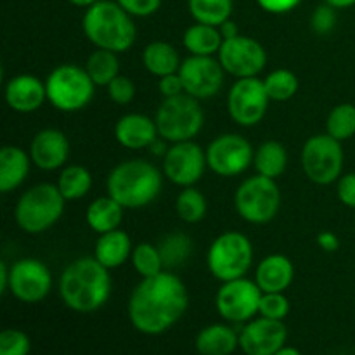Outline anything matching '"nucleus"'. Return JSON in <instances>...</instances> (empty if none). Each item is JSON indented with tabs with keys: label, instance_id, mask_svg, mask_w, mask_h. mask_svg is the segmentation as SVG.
Listing matches in <instances>:
<instances>
[{
	"label": "nucleus",
	"instance_id": "f257e3e1",
	"mask_svg": "<svg viewBox=\"0 0 355 355\" xmlns=\"http://www.w3.org/2000/svg\"><path fill=\"white\" fill-rule=\"evenodd\" d=\"M189 307L186 284L170 270L144 277L128 300V319L142 335L156 336L168 331Z\"/></svg>",
	"mask_w": 355,
	"mask_h": 355
},
{
	"label": "nucleus",
	"instance_id": "f03ea898",
	"mask_svg": "<svg viewBox=\"0 0 355 355\" xmlns=\"http://www.w3.org/2000/svg\"><path fill=\"white\" fill-rule=\"evenodd\" d=\"M59 295L66 307L80 314L99 311L110 300V269H106L96 257L75 260L62 270Z\"/></svg>",
	"mask_w": 355,
	"mask_h": 355
},
{
	"label": "nucleus",
	"instance_id": "7ed1b4c3",
	"mask_svg": "<svg viewBox=\"0 0 355 355\" xmlns=\"http://www.w3.org/2000/svg\"><path fill=\"white\" fill-rule=\"evenodd\" d=\"M163 187V175L146 159H127L114 166L107 175L106 189L125 210L148 207L158 198Z\"/></svg>",
	"mask_w": 355,
	"mask_h": 355
},
{
	"label": "nucleus",
	"instance_id": "20e7f679",
	"mask_svg": "<svg viewBox=\"0 0 355 355\" xmlns=\"http://www.w3.org/2000/svg\"><path fill=\"white\" fill-rule=\"evenodd\" d=\"M132 17L118 2L99 0L85 10L83 33L97 49L125 52L137 38V28Z\"/></svg>",
	"mask_w": 355,
	"mask_h": 355
},
{
	"label": "nucleus",
	"instance_id": "39448f33",
	"mask_svg": "<svg viewBox=\"0 0 355 355\" xmlns=\"http://www.w3.org/2000/svg\"><path fill=\"white\" fill-rule=\"evenodd\" d=\"M64 203L66 200L58 184H38L23 193V196L17 200L14 217L24 232L40 234L61 218Z\"/></svg>",
	"mask_w": 355,
	"mask_h": 355
},
{
	"label": "nucleus",
	"instance_id": "423d86ee",
	"mask_svg": "<svg viewBox=\"0 0 355 355\" xmlns=\"http://www.w3.org/2000/svg\"><path fill=\"white\" fill-rule=\"evenodd\" d=\"M156 127L159 137L166 142L193 141L205 123V113L200 106V99L180 94V96L163 99L156 111Z\"/></svg>",
	"mask_w": 355,
	"mask_h": 355
},
{
	"label": "nucleus",
	"instance_id": "0eeeda50",
	"mask_svg": "<svg viewBox=\"0 0 355 355\" xmlns=\"http://www.w3.org/2000/svg\"><path fill=\"white\" fill-rule=\"evenodd\" d=\"M47 101L59 111L75 113L92 101L96 83L85 68L76 64H61L52 69L45 80Z\"/></svg>",
	"mask_w": 355,
	"mask_h": 355
},
{
	"label": "nucleus",
	"instance_id": "6e6552de",
	"mask_svg": "<svg viewBox=\"0 0 355 355\" xmlns=\"http://www.w3.org/2000/svg\"><path fill=\"white\" fill-rule=\"evenodd\" d=\"M207 263L215 279L222 283L245 277L253 263L252 241L241 232H222L208 248Z\"/></svg>",
	"mask_w": 355,
	"mask_h": 355
},
{
	"label": "nucleus",
	"instance_id": "1a4fd4ad",
	"mask_svg": "<svg viewBox=\"0 0 355 355\" xmlns=\"http://www.w3.org/2000/svg\"><path fill=\"white\" fill-rule=\"evenodd\" d=\"M234 205L239 217L255 225L269 224L281 208V191L276 179L260 173L248 177L234 194Z\"/></svg>",
	"mask_w": 355,
	"mask_h": 355
},
{
	"label": "nucleus",
	"instance_id": "9d476101",
	"mask_svg": "<svg viewBox=\"0 0 355 355\" xmlns=\"http://www.w3.org/2000/svg\"><path fill=\"white\" fill-rule=\"evenodd\" d=\"M300 162L309 180L319 186H329L342 177L345 162L342 142L329 134L312 135L302 148Z\"/></svg>",
	"mask_w": 355,
	"mask_h": 355
},
{
	"label": "nucleus",
	"instance_id": "9b49d317",
	"mask_svg": "<svg viewBox=\"0 0 355 355\" xmlns=\"http://www.w3.org/2000/svg\"><path fill=\"white\" fill-rule=\"evenodd\" d=\"M262 290L255 281L246 277L225 281L217 291L215 307L222 319L234 324H245L259 314Z\"/></svg>",
	"mask_w": 355,
	"mask_h": 355
},
{
	"label": "nucleus",
	"instance_id": "f8f14e48",
	"mask_svg": "<svg viewBox=\"0 0 355 355\" xmlns=\"http://www.w3.org/2000/svg\"><path fill=\"white\" fill-rule=\"evenodd\" d=\"M269 103L263 80L259 76L238 78L227 96L229 116L241 127H255L266 116Z\"/></svg>",
	"mask_w": 355,
	"mask_h": 355
},
{
	"label": "nucleus",
	"instance_id": "ddd939ff",
	"mask_svg": "<svg viewBox=\"0 0 355 355\" xmlns=\"http://www.w3.org/2000/svg\"><path fill=\"white\" fill-rule=\"evenodd\" d=\"M217 59L229 75L236 78H250L259 76V73L266 68L267 52L255 38L238 35L222 42Z\"/></svg>",
	"mask_w": 355,
	"mask_h": 355
},
{
	"label": "nucleus",
	"instance_id": "4468645a",
	"mask_svg": "<svg viewBox=\"0 0 355 355\" xmlns=\"http://www.w3.org/2000/svg\"><path fill=\"white\" fill-rule=\"evenodd\" d=\"M207 166V149L194 141L175 142L163 156V173L179 187H191L200 182Z\"/></svg>",
	"mask_w": 355,
	"mask_h": 355
},
{
	"label": "nucleus",
	"instance_id": "2eb2a0df",
	"mask_svg": "<svg viewBox=\"0 0 355 355\" xmlns=\"http://www.w3.org/2000/svg\"><path fill=\"white\" fill-rule=\"evenodd\" d=\"M250 141L238 134H224L215 137L207 148L208 168L220 177H236L253 163Z\"/></svg>",
	"mask_w": 355,
	"mask_h": 355
},
{
	"label": "nucleus",
	"instance_id": "dca6fc26",
	"mask_svg": "<svg viewBox=\"0 0 355 355\" xmlns=\"http://www.w3.org/2000/svg\"><path fill=\"white\" fill-rule=\"evenodd\" d=\"M52 290V274L37 259H21L9 267V291L23 304H38Z\"/></svg>",
	"mask_w": 355,
	"mask_h": 355
},
{
	"label": "nucleus",
	"instance_id": "f3484780",
	"mask_svg": "<svg viewBox=\"0 0 355 355\" xmlns=\"http://www.w3.org/2000/svg\"><path fill=\"white\" fill-rule=\"evenodd\" d=\"M224 73L220 61L214 55H189L180 64L179 75L184 83V92L196 99H210L220 92L224 85Z\"/></svg>",
	"mask_w": 355,
	"mask_h": 355
},
{
	"label": "nucleus",
	"instance_id": "a211bd4d",
	"mask_svg": "<svg viewBox=\"0 0 355 355\" xmlns=\"http://www.w3.org/2000/svg\"><path fill=\"white\" fill-rule=\"evenodd\" d=\"M288 329L283 321L253 318L239 331V350L245 355H274L286 345Z\"/></svg>",
	"mask_w": 355,
	"mask_h": 355
},
{
	"label": "nucleus",
	"instance_id": "6ab92c4d",
	"mask_svg": "<svg viewBox=\"0 0 355 355\" xmlns=\"http://www.w3.org/2000/svg\"><path fill=\"white\" fill-rule=\"evenodd\" d=\"M30 156L33 165L47 172L64 168L69 158L68 137L58 128H44L31 141Z\"/></svg>",
	"mask_w": 355,
	"mask_h": 355
},
{
	"label": "nucleus",
	"instance_id": "aec40b11",
	"mask_svg": "<svg viewBox=\"0 0 355 355\" xmlns=\"http://www.w3.org/2000/svg\"><path fill=\"white\" fill-rule=\"evenodd\" d=\"M47 101V89L35 75H16L6 85V103L17 113H33Z\"/></svg>",
	"mask_w": 355,
	"mask_h": 355
},
{
	"label": "nucleus",
	"instance_id": "412c9836",
	"mask_svg": "<svg viewBox=\"0 0 355 355\" xmlns=\"http://www.w3.org/2000/svg\"><path fill=\"white\" fill-rule=\"evenodd\" d=\"M118 144L127 149H146L159 137L158 127L153 118L141 113H128L114 125Z\"/></svg>",
	"mask_w": 355,
	"mask_h": 355
},
{
	"label": "nucleus",
	"instance_id": "4be33fe9",
	"mask_svg": "<svg viewBox=\"0 0 355 355\" xmlns=\"http://www.w3.org/2000/svg\"><path fill=\"white\" fill-rule=\"evenodd\" d=\"M295 277V267L286 255L274 253L259 263L255 272V283L262 293H284L291 286Z\"/></svg>",
	"mask_w": 355,
	"mask_h": 355
},
{
	"label": "nucleus",
	"instance_id": "5701e85b",
	"mask_svg": "<svg viewBox=\"0 0 355 355\" xmlns=\"http://www.w3.org/2000/svg\"><path fill=\"white\" fill-rule=\"evenodd\" d=\"M31 156L17 146H6L0 151V191L3 194L19 187L28 177Z\"/></svg>",
	"mask_w": 355,
	"mask_h": 355
},
{
	"label": "nucleus",
	"instance_id": "b1692460",
	"mask_svg": "<svg viewBox=\"0 0 355 355\" xmlns=\"http://www.w3.org/2000/svg\"><path fill=\"white\" fill-rule=\"evenodd\" d=\"M132 250L134 246H132L130 236L121 229H114V231L99 234L96 248H94V257L106 269H116L130 259Z\"/></svg>",
	"mask_w": 355,
	"mask_h": 355
},
{
	"label": "nucleus",
	"instance_id": "393cba45",
	"mask_svg": "<svg viewBox=\"0 0 355 355\" xmlns=\"http://www.w3.org/2000/svg\"><path fill=\"white\" fill-rule=\"evenodd\" d=\"M194 345L200 355H232L239 349V333L227 324H210L198 333Z\"/></svg>",
	"mask_w": 355,
	"mask_h": 355
},
{
	"label": "nucleus",
	"instance_id": "a878e982",
	"mask_svg": "<svg viewBox=\"0 0 355 355\" xmlns=\"http://www.w3.org/2000/svg\"><path fill=\"white\" fill-rule=\"evenodd\" d=\"M123 210L125 208L116 200H113L110 194L97 198L87 208V224L97 234L114 231V229L120 227L121 218H123Z\"/></svg>",
	"mask_w": 355,
	"mask_h": 355
},
{
	"label": "nucleus",
	"instance_id": "bb28decb",
	"mask_svg": "<svg viewBox=\"0 0 355 355\" xmlns=\"http://www.w3.org/2000/svg\"><path fill=\"white\" fill-rule=\"evenodd\" d=\"M142 62H144V68L158 78L179 73L180 64H182L177 49L159 40L146 45V49L142 51Z\"/></svg>",
	"mask_w": 355,
	"mask_h": 355
},
{
	"label": "nucleus",
	"instance_id": "cd10ccee",
	"mask_svg": "<svg viewBox=\"0 0 355 355\" xmlns=\"http://www.w3.org/2000/svg\"><path fill=\"white\" fill-rule=\"evenodd\" d=\"M222 37L218 26L196 23L184 33L182 44L191 55H215L222 47Z\"/></svg>",
	"mask_w": 355,
	"mask_h": 355
},
{
	"label": "nucleus",
	"instance_id": "c85d7f7f",
	"mask_svg": "<svg viewBox=\"0 0 355 355\" xmlns=\"http://www.w3.org/2000/svg\"><path fill=\"white\" fill-rule=\"evenodd\" d=\"M253 165H255L257 173H260V175L277 179L286 170V148L277 141L262 142L255 151V155H253Z\"/></svg>",
	"mask_w": 355,
	"mask_h": 355
},
{
	"label": "nucleus",
	"instance_id": "c756f323",
	"mask_svg": "<svg viewBox=\"0 0 355 355\" xmlns=\"http://www.w3.org/2000/svg\"><path fill=\"white\" fill-rule=\"evenodd\" d=\"M85 69L97 87H107L120 75V61L116 52L96 49L87 59Z\"/></svg>",
	"mask_w": 355,
	"mask_h": 355
},
{
	"label": "nucleus",
	"instance_id": "7c9ffc66",
	"mask_svg": "<svg viewBox=\"0 0 355 355\" xmlns=\"http://www.w3.org/2000/svg\"><path fill=\"white\" fill-rule=\"evenodd\" d=\"M159 255H162L165 270H173L184 266L193 253V241L184 232H170L158 243Z\"/></svg>",
	"mask_w": 355,
	"mask_h": 355
},
{
	"label": "nucleus",
	"instance_id": "2f4dec72",
	"mask_svg": "<svg viewBox=\"0 0 355 355\" xmlns=\"http://www.w3.org/2000/svg\"><path fill=\"white\" fill-rule=\"evenodd\" d=\"M58 187L66 201H76L92 187V175L82 165H66L58 179Z\"/></svg>",
	"mask_w": 355,
	"mask_h": 355
},
{
	"label": "nucleus",
	"instance_id": "473e14b6",
	"mask_svg": "<svg viewBox=\"0 0 355 355\" xmlns=\"http://www.w3.org/2000/svg\"><path fill=\"white\" fill-rule=\"evenodd\" d=\"M191 16L196 23L220 26L232 14V0H187Z\"/></svg>",
	"mask_w": 355,
	"mask_h": 355
},
{
	"label": "nucleus",
	"instance_id": "72a5a7b5",
	"mask_svg": "<svg viewBox=\"0 0 355 355\" xmlns=\"http://www.w3.org/2000/svg\"><path fill=\"white\" fill-rule=\"evenodd\" d=\"M175 210L182 222H186V224H198L207 215V198L196 187H184L175 200Z\"/></svg>",
	"mask_w": 355,
	"mask_h": 355
},
{
	"label": "nucleus",
	"instance_id": "f704fd0d",
	"mask_svg": "<svg viewBox=\"0 0 355 355\" xmlns=\"http://www.w3.org/2000/svg\"><path fill=\"white\" fill-rule=\"evenodd\" d=\"M326 134L336 141H349L355 135V106L350 103L338 104L331 110L326 120Z\"/></svg>",
	"mask_w": 355,
	"mask_h": 355
},
{
	"label": "nucleus",
	"instance_id": "c9c22d12",
	"mask_svg": "<svg viewBox=\"0 0 355 355\" xmlns=\"http://www.w3.org/2000/svg\"><path fill=\"white\" fill-rule=\"evenodd\" d=\"M130 262L134 266L135 272L142 279L144 277H153L165 270L158 246L151 245V243H139V245H135L134 250H132Z\"/></svg>",
	"mask_w": 355,
	"mask_h": 355
},
{
	"label": "nucleus",
	"instance_id": "e433bc0d",
	"mask_svg": "<svg viewBox=\"0 0 355 355\" xmlns=\"http://www.w3.org/2000/svg\"><path fill=\"white\" fill-rule=\"evenodd\" d=\"M263 85H266L267 96H269L270 101L284 103V101H290L297 94L298 78L293 71L281 68L270 71L263 78Z\"/></svg>",
	"mask_w": 355,
	"mask_h": 355
},
{
	"label": "nucleus",
	"instance_id": "4c0bfd02",
	"mask_svg": "<svg viewBox=\"0 0 355 355\" xmlns=\"http://www.w3.org/2000/svg\"><path fill=\"white\" fill-rule=\"evenodd\" d=\"M31 340L21 329H3L0 333V355H30Z\"/></svg>",
	"mask_w": 355,
	"mask_h": 355
},
{
	"label": "nucleus",
	"instance_id": "58836bf2",
	"mask_svg": "<svg viewBox=\"0 0 355 355\" xmlns=\"http://www.w3.org/2000/svg\"><path fill=\"white\" fill-rule=\"evenodd\" d=\"M288 314H290V300L284 297V293H262L259 315L274 321H284Z\"/></svg>",
	"mask_w": 355,
	"mask_h": 355
},
{
	"label": "nucleus",
	"instance_id": "ea45409f",
	"mask_svg": "<svg viewBox=\"0 0 355 355\" xmlns=\"http://www.w3.org/2000/svg\"><path fill=\"white\" fill-rule=\"evenodd\" d=\"M106 89L110 99L113 103L120 104V106H127L135 97V83L132 82V78H128L125 75H118Z\"/></svg>",
	"mask_w": 355,
	"mask_h": 355
},
{
	"label": "nucleus",
	"instance_id": "a19ab883",
	"mask_svg": "<svg viewBox=\"0 0 355 355\" xmlns=\"http://www.w3.org/2000/svg\"><path fill=\"white\" fill-rule=\"evenodd\" d=\"M336 24V9L329 3L315 7L311 17V26L314 33L318 35H328L331 33L333 28Z\"/></svg>",
	"mask_w": 355,
	"mask_h": 355
},
{
	"label": "nucleus",
	"instance_id": "79ce46f5",
	"mask_svg": "<svg viewBox=\"0 0 355 355\" xmlns=\"http://www.w3.org/2000/svg\"><path fill=\"white\" fill-rule=\"evenodd\" d=\"M116 2L134 17L153 16L162 7V0H116Z\"/></svg>",
	"mask_w": 355,
	"mask_h": 355
},
{
	"label": "nucleus",
	"instance_id": "37998d69",
	"mask_svg": "<svg viewBox=\"0 0 355 355\" xmlns=\"http://www.w3.org/2000/svg\"><path fill=\"white\" fill-rule=\"evenodd\" d=\"M336 194L338 200L342 201L345 207L354 208L355 210V172L343 173L338 180H336Z\"/></svg>",
	"mask_w": 355,
	"mask_h": 355
},
{
	"label": "nucleus",
	"instance_id": "c03bdc74",
	"mask_svg": "<svg viewBox=\"0 0 355 355\" xmlns=\"http://www.w3.org/2000/svg\"><path fill=\"white\" fill-rule=\"evenodd\" d=\"M158 90L163 96V99H168V97H175L184 94V83L179 73L162 76V78L158 80Z\"/></svg>",
	"mask_w": 355,
	"mask_h": 355
},
{
	"label": "nucleus",
	"instance_id": "a18cd8bd",
	"mask_svg": "<svg viewBox=\"0 0 355 355\" xmlns=\"http://www.w3.org/2000/svg\"><path fill=\"white\" fill-rule=\"evenodd\" d=\"M300 2L302 0H257V3L270 14L290 12V10H293Z\"/></svg>",
	"mask_w": 355,
	"mask_h": 355
},
{
	"label": "nucleus",
	"instance_id": "49530a36",
	"mask_svg": "<svg viewBox=\"0 0 355 355\" xmlns=\"http://www.w3.org/2000/svg\"><path fill=\"white\" fill-rule=\"evenodd\" d=\"M318 245H319V248L324 250V252L335 253L336 250L340 248V239L335 232L322 231L321 234L318 236Z\"/></svg>",
	"mask_w": 355,
	"mask_h": 355
},
{
	"label": "nucleus",
	"instance_id": "de8ad7c7",
	"mask_svg": "<svg viewBox=\"0 0 355 355\" xmlns=\"http://www.w3.org/2000/svg\"><path fill=\"white\" fill-rule=\"evenodd\" d=\"M218 30H220L224 40H227V38H234V37H238V35H239L238 24H236L234 21H231V19H227L225 23H222L220 26H218Z\"/></svg>",
	"mask_w": 355,
	"mask_h": 355
},
{
	"label": "nucleus",
	"instance_id": "09e8293b",
	"mask_svg": "<svg viewBox=\"0 0 355 355\" xmlns=\"http://www.w3.org/2000/svg\"><path fill=\"white\" fill-rule=\"evenodd\" d=\"M9 291V267L6 262H0V293Z\"/></svg>",
	"mask_w": 355,
	"mask_h": 355
},
{
	"label": "nucleus",
	"instance_id": "8fccbe9b",
	"mask_svg": "<svg viewBox=\"0 0 355 355\" xmlns=\"http://www.w3.org/2000/svg\"><path fill=\"white\" fill-rule=\"evenodd\" d=\"M165 142H166L165 139L158 137L155 142H153L151 146H149V151L155 153L156 156H165L166 151H168V148H166V146H165Z\"/></svg>",
	"mask_w": 355,
	"mask_h": 355
},
{
	"label": "nucleus",
	"instance_id": "3c124183",
	"mask_svg": "<svg viewBox=\"0 0 355 355\" xmlns=\"http://www.w3.org/2000/svg\"><path fill=\"white\" fill-rule=\"evenodd\" d=\"M326 3H329L335 9H347V7L355 6V0H326Z\"/></svg>",
	"mask_w": 355,
	"mask_h": 355
},
{
	"label": "nucleus",
	"instance_id": "603ef678",
	"mask_svg": "<svg viewBox=\"0 0 355 355\" xmlns=\"http://www.w3.org/2000/svg\"><path fill=\"white\" fill-rule=\"evenodd\" d=\"M274 355H302V352L298 349H295V347H288V345H284L283 349H279L277 350L276 354Z\"/></svg>",
	"mask_w": 355,
	"mask_h": 355
},
{
	"label": "nucleus",
	"instance_id": "864d4df0",
	"mask_svg": "<svg viewBox=\"0 0 355 355\" xmlns=\"http://www.w3.org/2000/svg\"><path fill=\"white\" fill-rule=\"evenodd\" d=\"M68 2L76 7H85V9H89V7H92L94 3L99 2V0H68Z\"/></svg>",
	"mask_w": 355,
	"mask_h": 355
}]
</instances>
